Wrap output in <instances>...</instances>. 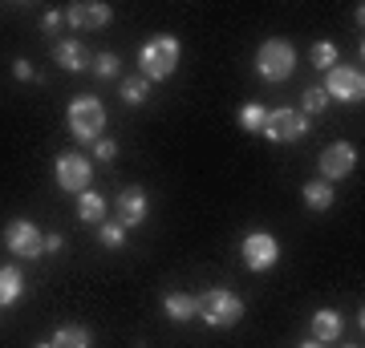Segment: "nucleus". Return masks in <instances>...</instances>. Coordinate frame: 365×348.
Here are the masks:
<instances>
[{
  "instance_id": "nucleus-1",
  "label": "nucleus",
  "mask_w": 365,
  "mask_h": 348,
  "mask_svg": "<svg viewBox=\"0 0 365 348\" xmlns=\"http://www.w3.org/2000/svg\"><path fill=\"white\" fill-rule=\"evenodd\" d=\"M195 316L207 328H235L244 320V300L227 292V288H207V292L195 296Z\"/></svg>"
},
{
  "instance_id": "nucleus-2",
  "label": "nucleus",
  "mask_w": 365,
  "mask_h": 348,
  "mask_svg": "<svg viewBox=\"0 0 365 348\" xmlns=\"http://www.w3.org/2000/svg\"><path fill=\"white\" fill-rule=\"evenodd\" d=\"M179 57H182V45L175 37H150L138 53V69H143L146 81H167L175 69H179Z\"/></svg>"
},
{
  "instance_id": "nucleus-3",
  "label": "nucleus",
  "mask_w": 365,
  "mask_h": 348,
  "mask_svg": "<svg viewBox=\"0 0 365 348\" xmlns=\"http://www.w3.org/2000/svg\"><path fill=\"white\" fill-rule=\"evenodd\" d=\"M69 134L78 138V142H98L106 130V105L93 97V93H81V97H73L69 102Z\"/></svg>"
},
{
  "instance_id": "nucleus-4",
  "label": "nucleus",
  "mask_w": 365,
  "mask_h": 348,
  "mask_svg": "<svg viewBox=\"0 0 365 348\" xmlns=\"http://www.w3.org/2000/svg\"><path fill=\"white\" fill-rule=\"evenodd\" d=\"M292 69H297V49H292L284 37L264 41L260 53H256V73H260L264 81H288Z\"/></svg>"
},
{
  "instance_id": "nucleus-5",
  "label": "nucleus",
  "mask_w": 365,
  "mask_h": 348,
  "mask_svg": "<svg viewBox=\"0 0 365 348\" xmlns=\"http://www.w3.org/2000/svg\"><path fill=\"white\" fill-rule=\"evenodd\" d=\"M53 174H57V186H61L66 194L90 191V182H93L90 158L78 154V150H66V154H57V162H53Z\"/></svg>"
},
{
  "instance_id": "nucleus-6",
  "label": "nucleus",
  "mask_w": 365,
  "mask_h": 348,
  "mask_svg": "<svg viewBox=\"0 0 365 348\" xmlns=\"http://www.w3.org/2000/svg\"><path fill=\"white\" fill-rule=\"evenodd\" d=\"M264 134H268L272 142H300V138L309 134V117L300 114V110H288V105L268 110V117H264Z\"/></svg>"
},
{
  "instance_id": "nucleus-7",
  "label": "nucleus",
  "mask_w": 365,
  "mask_h": 348,
  "mask_svg": "<svg viewBox=\"0 0 365 348\" xmlns=\"http://www.w3.org/2000/svg\"><path fill=\"white\" fill-rule=\"evenodd\" d=\"M321 90L329 93V102H361L365 78H361V69H353V65H333L329 69V81Z\"/></svg>"
},
{
  "instance_id": "nucleus-8",
  "label": "nucleus",
  "mask_w": 365,
  "mask_h": 348,
  "mask_svg": "<svg viewBox=\"0 0 365 348\" xmlns=\"http://www.w3.org/2000/svg\"><path fill=\"white\" fill-rule=\"evenodd\" d=\"M4 243H9V251L21 259H37L45 255V235L37 231V223L29 219H13L9 227H4Z\"/></svg>"
},
{
  "instance_id": "nucleus-9",
  "label": "nucleus",
  "mask_w": 365,
  "mask_h": 348,
  "mask_svg": "<svg viewBox=\"0 0 365 348\" xmlns=\"http://www.w3.org/2000/svg\"><path fill=\"white\" fill-rule=\"evenodd\" d=\"M244 263H248V271H268L276 268V259H280V243H276L268 231H252L244 235Z\"/></svg>"
},
{
  "instance_id": "nucleus-10",
  "label": "nucleus",
  "mask_w": 365,
  "mask_h": 348,
  "mask_svg": "<svg viewBox=\"0 0 365 348\" xmlns=\"http://www.w3.org/2000/svg\"><path fill=\"white\" fill-rule=\"evenodd\" d=\"M353 167H357V150H353L349 142H333V146H325V154H321V182L349 179Z\"/></svg>"
},
{
  "instance_id": "nucleus-11",
  "label": "nucleus",
  "mask_w": 365,
  "mask_h": 348,
  "mask_svg": "<svg viewBox=\"0 0 365 348\" xmlns=\"http://www.w3.org/2000/svg\"><path fill=\"white\" fill-rule=\"evenodd\" d=\"M66 21L73 28H106L110 25V4H102V0H78V4H69Z\"/></svg>"
},
{
  "instance_id": "nucleus-12",
  "label": "nucleus",
  "mask_w": 365,
  "mask_h": 348,
  "mask_svg": "<svg viewBox=\"0 0 365 348\" xmlns=\"http://www.w3.org/2000/svg\"><path fill=\"white\" fill-rule=\"evenodd\" d=\"M146 191L143 186H122L118 191V223L122 227H138V223L146 219Z\"/></svg>"
},
{
  "instance_id": "nucleus-13",
  "label": "nucleus",
  "mask_w": 365,
  "mask_h": 348,
  "mask_svg": "<svg viewBox=\"0 0 365 348\" xmlns=\"http://www.w3.org/2000/svg\"><path fill=\"white\" fill-rule=\"evenodd\" d=\"M90 57L93 53L81 45V41H61L57 49H53V61L61 65V69H69V73H81V69H90Z\"/></svg>"
},
{
  "instance_id": "nucleus-14",
  "label": "nucleus",
  "mask_w": 365,
  "mask_h": 348,
  "mask_svg": "<svg viewBox=\"0 0 365 348\" xmlns=\"http://www.w3.org/2000/svg\"><path fill=\"white\" fill-rule=\"evenodd\" d=\"M341 332H345V320H341V312L321 308V312L313 316V340H317V344H329V340H337Z\"/></svg>"
},
{
  "instance_id": "nucleus-15",
  "label": "nucleus",
  "mask_w": 365,
  "mask_h": 348,
  "mask_svg": "<svg viewBox=\"0 0 365 348\" xmlns=\"http://www.w3.org/2000/svg\"><path fill=\"white\" fill-rule=\"evenodd\" d=\"M49 344L53 348H90L93 336H90V328H81V324H61V328L53 332Z\"/></svg>"
},
{
  "instance_id": "nucleus-16",
  "label": "nucleus",
  "mask_w": 365,
  "mask_h": 348,
  "mask_svg": "<svg viewBox=\"0 0 365 348\" xmlns=\"http://www.w3.org/2000/svg\"><path fill=\"white\" fill-rule=\"evenodd\" d=\"M21 292H25V275H21V268H0V308L16 304Z\"/></svg>"
},
{
  "instance_id": "nucleus-17",
  "label": "nucleus",
  "mask_w": 365,
  "mask_h": 348,
  "mask_svg": "<svg viewBox=\"0 0 365 348\" xmlns=\"http://www.w3.org/2000/svg\"><path fill=\"white\" fill-rule=\"evenodd\" d=\"M163 312L179 324L191 320V316H195V296H187V292H167V296H163Z\"/></svg>"
},
{
  "instance_id": "nucleus-18",
  "label": "nucleus",
  "mask_w": 365,
  "mask_h": 348,
  "mask_svg": "<svg viewBox=\"0 0 365 348\" xmlns=\"http://www.w3.org/2000/svg\"><path fill=\"white\" fill-rule=\"evenodd\" d=\"M78 219L81 223H102L106 219V199L98 191H81L78 194Z\"/></svg>"
},
{
  "instance_id": "nucleus-19",
  "label": "nucleus",
  "mask_w": 365,
  "mask_h": 348,
  "mask_svg": "<svg viewBox=\"0 0 365 348\" xmlns=\"http://www.w3.org/2000/svg\"><path fill=\"white\" fill-rule=\"evenodd\" d=\"M300 194H304V203L313 206V211H329V206H333V186H329V182H304V186H300Z\"/></svg>"
},
{
  "instance_id": "nucleus-20",
  "label": "nucleus",
  "mask_w": 365,
  "mask_h": 348,
  "mask_svg": "<svg viewBox=\"0 0 365 348\" xmlns=\"http://www.w3.org/2000/svg\"><path fill=\"white\" fill-rule=\"evenodd\" d=\"M118 93H122V102L126 105H143L146 97H150V81H146L143 73H138V78H126Z\"/></svg>"
},
{
  "instance_id": "nucleus-21",
  "label": "nucleus",
  "mask_w": 365,
  "mask_h": 348,
  "mask_svg": "<svg viewBox=\"0 0 365 348\" xmlns=\"http://www.w3.org/2000/svg\"><path fill=\"white\" fill-rule=\"evenodd\" d=\"M98 239H102L110 251H118V247L126 243V227H122L118 219H102V223H98Z\"/></svg>"
},
{
  "instance_id": "nucleus-22",
  "label": "nucleus",
  "mask_w": 365,
  "mask_h": 348,
  "mask_svg": "<svg viewBox=\"0 0 365 348\" xmlns=\"http://www.w3.org/2000/svg\"><path fill=\"white\" fill-rule=\"evenodd\" d=\"M90 69L98 78H118V73H122V57H114V53H93Z\"/></svg>"
},
{
  "instance_id": "nucleus-23",
  "label": "nucleus",
  "mask_w": 365,
  "mask_h": 348,
  "mask_svg": "<svg viewBox=\"0 0 365 348\" xmlns=\"http://www.w3.org/2000/svg\"><path fill=\"white\" fill-rule=\"evenodd\" d=\"M264 117H268V110L256 102H248L244 110H240V126L248 130V134H256V130H264Z\"/></svg>"
},
{
  "instance_id": "nucleus-24",
  "label": "nucleus",
  "mask_w": 365,
  "mask_h": 348,
  "mask_svg": "<svg viewBox=\"0 0 365 348\" xmlns=\"http://www.w3.org/2000/svg\"><path fill=\"white\" fill-rule=\"evenodd\" d=\"M300 105H304V117L309 114H321L329 105V93L321 90V85H313V90H304V97H300Z\"/></svg>"
},
{
  "instance_id": "nucleus-25",
  "label": "nucleus",
  "mask_w": 365,
  "mask_h": 348,
  "mask_svg": "<svg viewBox=\"0 0 365 348\" xmlns=\"http://www.w3.org/2000/svg\"><path fill=\"white\" fill-rule=\"evenodd\" d=\"M313 65H317V69H333V65H337V45L317 41V45H313Z\"/></svg>"
},
{
  "instance_id": "nucleus-26",
  "label": "nucleus",
  "mask_w": 365,
  "mask_h": 348,
  "mask_svg": "<svg viewBox=\"0 0 365 348\" xmlns=\"http://www.w3.org/2000/svg\"><path fill=\"white\" fill-rule=\"evenodd\" d=\"M93 154L102 158V162H110V158L118 154V142H110V138H98V142H93Z\"/></svg>"
},
{
  "instance_id": "nucleus-27",
  "label": "nucleus",
  "mask_w": 365,
  "mask_h": 348,
  "mask_svg": "<svg viewBox=\"0 0 365 348\" xmlns=\"http://www.w3.org/2000/svg\"><path fill=\"white\" fill-rule=\"evenodd\" d=\"M45 33H57V28H61V13H57V9H49V13H45Z\"/></svg>"
},
{
  "instance_id": "nucleus-28",
  "label": "nucleus",
  "mask_w": 365,
  "mask_h": 348,
  "mask_svg": "<svg viewBox=\"0 0 365 348\" xmlns=\"http://www.w3.org/2000/svg\"><path fill=\"white\" fill-rule=\"evenodd\" d=\"M13 78L16 81H29V78H33V65H29V61H13Z\"/></svg>"
},
{
  "instance_id": "nucleus-29",
  "label": "nucleus",
  "mask_w": 365,
  "mask_h": 348,
  "mask_svg": "<svg viewBox=\"0 0 365 348\" xmlns=\"http://www.w3.org/2000/svg\"><path fill=\"white\" fill-rule=\"evenodd\" d=\"M61 243H66L61 235H45V251H61Z\"/></svg>"
},
{
  "instance_id": "nucleus-30",
  "label": "nucleus",
  "mask_w": 365,
  "mask_h": 348,
  "mask_svg": "<svg viewBox=\"0 0 365 348\" xmlns=\"http://www.w3.org/2000/svg\"><path fill=\"white\" fill-rule=\"evenodd\" d=\"M300 348H325V344H317V340H309V344H300Z\"/></svg>"
},
{
  "instance_id": "nucleus-31",
  "label": "nucleus",
  "mask_w": 365,
  "mask_h": 348,
  "mask_svg": "<svg viewBox=\"0 0 365 348\" xmlns=\"http://www.w3.org/2000/svg\"><path fill=\"white\" fill-rule=\"evenodd\" d=\"M33 348H53V344H49V340H45V344H33Z\"/></svg>"
},
{
  "instance_id": "nucleus-32",
  "label": "nucleus",
  "mask_w": 365,
  "mask_h": 348,
  "mask_svg": "<svg viewBox=\"0 0 365 348\" xmlns=\"http://www.w3.org/2000/svg\"><path fill=\"white\" fill-rule=\"evenodd\" d=\"M349 348H357V344H349Z\"/></svg>"
}]
</instances>
